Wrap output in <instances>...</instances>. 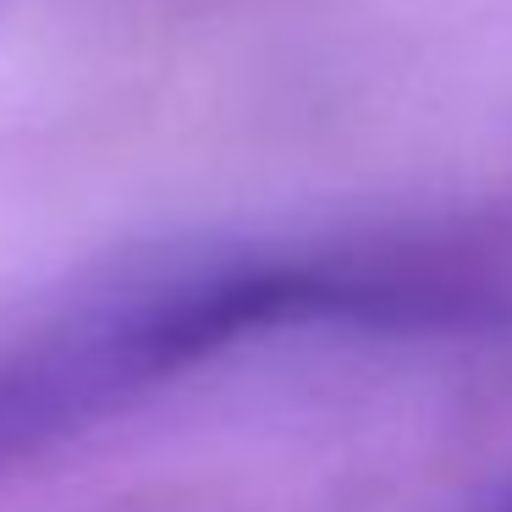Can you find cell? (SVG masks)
<instances>
[{
  "mask_svg": "<svg viewBox=\"0 0 512 512\" xmlns=\"http://www.w3.org/2000/svg\"><path fill=\"white\" fill-rule=\"evenodd\" d=\"M490 512H512V490H507V496H501V501H496V507H490Z\"/></svg>",
  "mask_w": 512,
  "mask_h": 512,
  "instance_id": "7a4b0ae2",
  "label": "cell"
},
{
  "mask_svg": "<svg viewBox=\"0 0 512 512\" xmlns=\"http://www.w3.org/2000/svg\"><path fill=\"white\" fill-rule=\"evenodd\" d=\"M171 281L127 292L0 358V479L188 375Z\"/></svg>",
  "mask_w": 512,
  "mask_h": 512,
  "instance_id": "6da1fadb",
  "label": "cell"
},
{
  "mask_svg": "<svg viewBox=\"0 0 512 512\" xmlns=\"http://www.w3.org/2000/svg\"><path fill=\"white\" fill-rule=\"evenodd\" d=\"M0 12H6V0H0Z\"/></svg>",
  "mask_w": 512,
  "mask_h": 512,
  "instance_id": "3957f363",
  "label": "cell"
}]
</instances>
